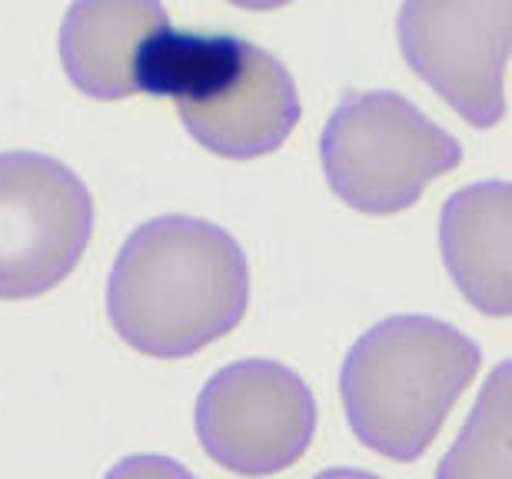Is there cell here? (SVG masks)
Wrapping results in <instances>:
<instances>
[{"label":"cell","instance_id":"1","mask_svg":"<svg viewBox=\"0 0 512 479\" xmlns=\"http://www.w3.org/2000/svg\"><path fill=\"white\" fill-rule=\"evenodd\" d=\"M250 303L247 253L197 217H160L130 233L107 283V313L133 350L180 360L237 330Z\"/></svg>","mask_w":512,"mask_h":479},{"label":"cell","instance_id":"2","mask_svg":"<svg viewBox=\"0 0 512 479\" xmlns=\"http://www.w3.org/2000/svg\"><path fill=\"white\" fill-rule=\"evenodd\" d=\"M140 90L170 97L193 140L227 160L273 154L300 120L283 60L233 34L160 30L140 54Z\"/></svg>","mask_w":512,"mask_h":479},{"label":"cell","instance_id":"3","mask_svg":"<svg viewBox=\"0 0 512 479\" xmlns=\"http://www.w3.org/2000/svg\"><path fill=\"white\" fill-rule=\"evenodd\" d=\"M479 346L429 317H393L346 353L340 393L356 440L396 463L419 460L479 373Z\"/></svg>","mask_w":512,"mask_h":479},{"label":"cell","instance_id":"4","mask_svg":"<svg viewBox=\"0 0 512 479\" xmlns=\"http://www.w3.org/2000/svg\"><path fill=\"white\" fill-rule=\"evenodd\" d=\"M320 154L336 197L370 217H389L459 167L463 147L393 90H356L333 110Z\"/></svg>","mask_w":512,"mask_h":479},{"label":"cell","instance_id":"5","mask_svg":"<svg viewBox=\"0 0 512 479\" xmlns=\"http://www.w3.org/2000/svg\"><path fill=\"white\" fill-rule=\"evenodd\" d=\"M94 233L84 180L54 157L0 154V300H30L64 283Z\"/></svg>","mask_w":512,"mask_h":479},{"label":"cell","instance_id":"6","mask_svg":"<svg viewBox=\"0 0 512 479\" xmlns=\"http://www.w3.org/2000/svg\"><path fill=\"white\" fill-rule=\"evenodd\" d=\"M316 400L290 366L273 360L230 363L203 386L197 436L203 453L240 476H273L313 443Z\"/></svg>","mask_w":512,"mask_h":479},{"label":"cell","instance_id":"7","mask_svg":"<svg viewBox=\"0 0 512 479\" xmlns=\"http://www.w3.org/2000/svg\"><path fill=\"white\" fill-rule=\"evenodd\" d=\"M512 0H403L396 20L406 64L473 127L506 114Z\"/></svg>","mask_w":512,"mask_h":479},{"label":"cell","instance_id":"8","mask_svg":"<svg viewBox=\"0 0 512 479\" xmlns=\"http://www.w3.org/2000/svg\"><path fill=\"white\" fill-rule=\"evenodd\" d=\"M167 27L160 0H74L57 34L60 64L80 94L124 100L137 94L143 47Z\"/></svg>","mask_w":512,"mask_h":479},{"label":"cell","instance_id":"9","mask_svg":"<svg viewBox=\"0 0 512 479\" xmlns=\"http://www.w3.org/2000/svg\"><path fill=\"white\" fill-rule=\"evenodd\" d=\"M443 257L456 287L489 317L512 310V190L473 183L443 207Z\"/></svg>","mask_w":512,"mask_h":479},{"label":"cell","instance_id":"10","mask_svg":"<svg viewBox=\"0 0 512 479\" xmlns=\"http://www.w3.org/2000/svg\"><path fill=\"white\" fill-rule=\"evenodd\" d=\"M436 479H509V363L489 376Z\"/></svg>","mask_w":512,"mask_h":479},{"label":"cell","instance_id":"11","mask_svg":"<svg viewBox=\"0 0 512 479\" xmlns=\"http://www.w3.org/2000/svg\"><path fill=\"white\" fill-rule=\"evenodd\" d=\"M104 479H197L167 456H127Z\"/></svg>","mask_w":512,"mask_h":479},{"label":"cell","instance_id":"12","mask_svg":"<svg viewBox=\"0 0 512 479\" xmlns=\"http://www.w3.org/2000/svg\"><path fill=\"white\" fill-rule=\"evenodd\" d=\"M233 7H243V10H273V7H283L290 0H230Z\"/></svg>","mask_w":512,"mask_h":479},{"label":"cell","instance_id":"13","mask_svg":"<svg viewBox=\"0 0 512 479\" xmlns=\"http://www.w3.org/2000/svg\"><path fill=\"white\" fill-rule=\"evenodd\" d=\"M313 479H380V476H373L366 470H326V473L313 476Z\"/></svg>","mask_w":512,"mask_h":479}]
</instances>
